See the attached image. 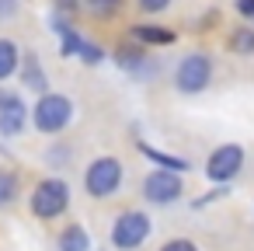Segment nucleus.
I'll return each mask as SVG.
<instances>
[{
	"instance_id": "4468645a",
	"label": "nucleus",
	"mask_w": 254,
	"mask_h": 251,
	"mask_svg": "<svg viewBox=\"0 0 254 251\" xmlns=\"http://www.w3.org/2000/svg\"><path fill=\"white\" fill-rule=\"evenodd\" d=\"M14 199H18V178L11 171H0V209L11 206Z\"/></svg>"
},
{
	"instance_id": "20e7f679",
	"label": "nucleus",
	"mask_w": 254,
	"mask_h": 251,
	"mask_svg": "<svg viewBox=\"0 0 254 251\" xmlns=\"http://www.w3.org/2000/svg\"><path fill=\"white\" fill-rule=\"evenodd\" d=\"M84 185L94 199H108L119 185H122V161L119 157H98L87 174H84Z\"/></svg>"
},
{
	"instance_id": "6e6552de",
	"label": "nucleus",
	"mask_w": 254,
	"mask_h": 251,
	"mask_svg": "<svg viewBox=\"0 0 254 251\" xmlns=\"http://www.w3.org/2000/svg\"><path fill=\"white\" fill-rule=\"evenodd\" d=\"M25 119H28V108L18 94H0V133L18 136L25 129Z\"/></svg>"
},
{
	"instance_id": "2eb2a0df",
	"label": "nucleus",
	"mask_w": 254,
	"mask_h": 251,
	"mask_svg": "<svg viewBox=\"0 0 254 251\" xmlns=\"http://www.w3.org/2000/svg\"><path fill=\"white\" fill-rule=\"evenodd\" d=\"M115 63H119L122 70H139V67H143V49H132V46H122V49L115 53Z\"/></svg>"
},
{
	"instance_id": "aec40b11",
	"label": "nucleus",
	"mask_w": 254,
	"mask_h": 251,
	"mask_svg": "<svg viewBox=\"0 0 254 251\" xmlns=\"http://www.w3.org/2000/svg\"><path fill=\"white\" fill-rule=\"evenodd\" d=\"M167 4H171V0H139V7H143V11H150V14H157V11H164Z\"/></svg>"
},
{
	"instance_id": "f3484780",
	"label": "nucleus",
	"mask_w": 254,
	"mask_h": 251,
	"mask_svg": "<svg viewBox=\"0 0 254 251\" xmlns=\"http://www.w3.org/2000/svg\"><path fill=\"white\" fill-rule=\"evenodd\" d=\"M230 46L237 53H254V28H237L233 39H230Z\"/></svg>"
},
{
	"instance_id": "ddd939ff",
	"label": "nucleus",
	"mask_w": 254,
	"mask_h": 251,
	"mask_svg": "<svg viewBox=\"0 0 254 251\" xmlns=\"http://www.w3.org/2000/svg\"><path fill=\"white\" fill-rule=\"evenodd\" d=\"M18 67V46L11 39H0V81H7Z\"/></svg>"
},
{
	"instance_id": "39448f33",
	"label": "nucleus",
	"mask_w": 254,
	"mask_h": 251,
	"mask_svg": "<svg viewBox=\"0 0 254 251\" xmlns=\"http://www.w3.org/2000/svg\"><path fill=\"white\" fill-rule=\"evenodd\" d=\"M146 237H150V216H146V213H139V209L122 213V216L115 220V227H112V244H115V248H122V251L139 248Z\"/></svg>"
},
{
	"instance_id": "9b49d317",
	"label": "nucleus",
	"mask_w": 254,
	"mask_h": 251,
	"mask_svg": "<svg viewBox=\"0 0 254 251\" xmlns=\"http://www.w3.org/2000/svg\"><path fill=\"white\" fill-rule=\"evenodd\" d=\"M60 251H91V237L80 223H70L63 234H60Z\"/></svg>"
},
{
	"instance_id": "a211bd4d",
	"label": "nucleus",
	"mask_w": 254,
	"mask_h": 251,
	"mask_svg": "<svg viewBox=\"0 0 254 251\" xmlns=\"http://www.w3.org/2000/svg\"><path fill=\"white\" fill-rule=\"evenodd\" d=\"M101 56H105V53H101L98 46H91V42H80V60H84V63H91V67H94V63H101Z\"/></svg>"
},
{
	"instance_id": "4be33fe9",
	"label": "nucleus",
	"mask_w": 254,
	"mask_h": 251,
	"mask_svg": "<svg viewBox=\"0 0 254 251\" xmlns=\"http://www.w3.org/2000/svg\"><path fill=\"white\" fill-rule=\"evenodd\" d=\"M237 11H240L244 18H251V21H254V0H237Z\"/></svg>"
},
{
	"instance_id": "423d86ee",
	"label": "nucleus",
	"mask_w": 254,
	"mask_h": 251,
	"mask_svg": "<svg viewBox=\"0 0 254 251\" xmlns=\"http://www.w3.org/2000/svg\"><path fill=\"white\" fill-rule=\"evenodd\" d=\"M240 167H244V150H240L237 143H226V147L212 150V157H209V164H205V174H209L212 181L226 185Z\"/></svg>"
},
{
	"instance_id": "f8f14e48",
	"label": "nucleus",
	"mask_w": 254,
	"mask_h": 251,
	"mask_svg": "<svg viewBox=\"0 0 254 251\" xmlns=\"http://www.w3.org/2000/svg\"><path fill=\"white\" fill-rule=\"evenodd\" d=\"M25 84H28L32 91L49 94V91H46V84H49V81H46V74H42V67H39V56H35V53H28V56H25Z\"/></svg>"
},
{
	"instance_id": "f257e3e1",
	"label": "nucleus",
	"mask_w": 254,
	"mask_h": 251,
	"mask_svg": "<svg viewBox=\"0 0 254 251\" xmlns=\"http://www.w3.org/2000/svg\"><path fill=\"white\" fill-rule=\"evenodd\" d=\"M32 119H35V129L42 133H60L66 129V122L73 119V101L66 94H42L32 108Z\"/></svg>"
},
{
	"instance_id": "6ab92c4d",
	"label": "nucleus",
	"mask_w": 254,
	"mask_h": 251,
	"mask_svg": "<svg viewBox=\"0 0 254 251\" xmlns=\"http://www.w3.org/2000/svg\"><path fill=\"white\" fill-rule=\"evenodd\" d=\"M160 251H198V248H195L191 241H185V237H174V241H167Z\"/></svg>"
},
{
	"instance_id": "0eeeda50",
	"label": "nucleus",
	"mask_w": 254,
	"mask_h": 251,
	"mask_svg": "<svg viewBox=\"0 0 254 251\" xmlns=\"http://www.w3.org/2000/svg\"><path fill=\"white\" fill-rule=\"evenodd\" d=\"M143 195L150 202H178L181 199V178L174 171H150L143 181Z\"/></svg>"
},
{
	"instance_id": "dca6fc26",
	"label": "nucleus",
	"mask_w": 254,
	"mask_h": 251,
	"mask_svg": "<svg viewBox=\"0 0 254 251\" xmlns=\"http://www.w3.org/2000/svg\"><path fill=\"white\" fill-rule=\"evenodd\" d=\"M84 7H87L94 18H112V14L122 7V0H84Z\"/></svg>"
},
{
	"instance_id": "412c9836",
	"label": "nucleus",
	"mask_w": 254,
	"mask_h": 251,
	"mask_svg": "<svg viewBox=\"0 0 254 251\" xmlns=\"http://www.w3.org/2000/svg\"><path fill=\"white\" fill-rule=\"evenodd\" d=\"M18 14V0H0V18H14Z\"/></svg>"
},
{
	"instance_id": "7ed1b4c3",
	"label": "nucleus",
	"mask_w": 254,
	"mask_h": 251,
	"mask_svg": "<svg viewBox=\"0 0 254 251\" xmlns=\"http://www.w3.org/2000/svg\"><path fill=\"white\" fill-rule=\"evenodd\" d=\"M209 77H212V60H209L205 53H188V56L178 63V70H174V84H178L181 94H198V91H205Z\"/></svg>"
},
{
	"instance_id": "9d476101",
	"label": "nucleus",
	"mask_w": 254,
	"mask_h": 251,
	"mask_svg": "<svg viewBox=\"0 0 254 251\" xmlns=\"http://www.w3.org/2000/svg\"><path fill=\"white\" fill-rule=\"evenodd\" d=\"M136 147H139V154H146V157H150L153 164H160L164 171H174V174H178V171H185V167H188V161H185V157H171V154H164V150H153V147H150V143H143V140H136Z\"/></svg>"
},
{
	"instance_id": "f03ea898",
	"label": "nucleus",
	"mask_w": 254,
	"mask_h": 251,
	"mask_svg": "<svg viewBox=\"0 0 254 251\" xmlns=\"http://www.w3.org/2000/svg\"><path fill=\"white\" fill-rule=\"evenodd\" d=\"M66 206H70V188H66L63 178H46V181L35 185V192H32V209H35V216L56 220Z\"/></svg>"
},
{
	"instance_id": "1a4fd4ad",
	"label": "nucleus",
	"mask_w": 254,
	"mask_h": 251,
	"mask_svg": "<svg viewBox=\"0 0 254 251\" xmlns=\"http://www.w3.org/2000/svg\"><path fill=\"white\" fill-rule=\"evenodd\" d=\"M132 35H136V42H146V46H171L174 42V32L160 28V25H136Z\"/></svg>"
}]
</instances>
